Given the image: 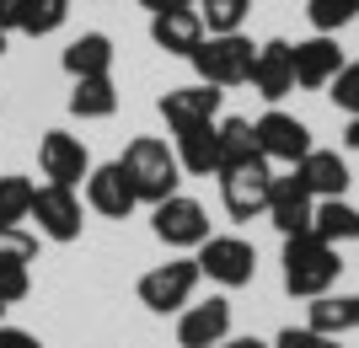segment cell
<instances>
[{"label":"cell","mask_w":359,"mask_h":348,"mask_svg":"<svg viewBox=\"0 0 359 348\" xmlns=\"http://www.w3.org/2000/svg\"><path fill=\"white\" fill-rule=\"evenodd\" d=\"M150 230H156V242L177 246V252H198V246L215 236L204 204L188 198V193H172V198H161V204H150Z\"/></svg>","instance_id":"4"},{"label":"cell","mask_w":359,"mask_h":348,"mask_svg":"<svg viewBox=\"0 0 359 348\" xmlns=\"http://www.w3.org/2000/svg\"><path fill=\"white\" fill-rule=\"evenodd\" d=\"M273 348H338V337L316 333V327H285V333L273 337Z\"/></svg>","instance_id":"31"},{"label":"cell","mask_w":359,"mask_h":348,"mask_svg":"<svg viewBox=\"0 0 359 348\" xmlns=\"http://www.w3.org/2000/svg\"><path fill=\"white\" fill-rule=\"evenodd\" d=\"M198 22H204V38H220V32H241V22L252 16V0H194Z\"/></svg>","instance_id":"25"},{"label":"cell","mask_w":359,"mask_h":348,"mask_svg":"<svg viewBox=\"0 0 359 348\" xmlns=\"http://www.w3.org/2000/svg\"><path fill=\"white\" fill-rule=\"evenodd\" d=\"M70 113L75 118H113V113H118V86H113V76L75 81L70 86Z\"/></svg>","instance_id":"24"},{"label":"cell","mask_w":359,"mask_h":348,"mask_svg":"<svg viewBox=\"0 0 359 348\" xmlns=\"http://www.w3.org/2000/svg\"><path fill=\"white\" fill-rule=\"evenodd\" d=\"M306 16H311L316 32H338V27H348V22L359 16V0H311Z\"/></svg>","instance_id":"29"},{"label":"cell","mask_w":359,"mask_h":348,"mask_svg":"<svg viewBox=\"0 0 359 348\" xmlns=\"http://www.w3.org/2000/svg\"><path fill=\"white\" fill-rule=\"evenodd\" d=\"M338 70H344V48H338V38H332V32H316V38L295 43V86L322 91Z\"/></svg>","instance_id":"16"},{"label":"cell","mask_w":359,"mask_h":348,"mask_svg":"<svg viewBox=\"0 0 359 348\" xmlns=\"http://www.w3.org/2000/svg\"><path fill=\"white\" fill-rule=\"evenodd\" d=\"M252 60H257V43L241 38V32H220V38H204V43L188 54V64L198 70L204 86H247L252 81Z\"/></svg>","instance_id":"3"},{"label":"cell","mask_w":359,"mask_h":348,"mask_svg":"<svg viewBox=\"0 0 359 348\" xmlns=\"http://www.w3.org/2000/svg\"><path fill=\"white\" fill-rule=\"evenodd\" d=\"M198 263L194 258H177V263H161L140 279V305L156 311V316H177L182 305H194V289H198Z\"/></svg>","instance_id":"7"},{"label":"cell","mask_w":359,"mask_h":348,"mask_svg":"<svg viewBox=\"0 0 359 348\" xmlns=\"http://www.w3.org/2000/svg\"><path fill=\"white\" fill-rule=\"evenodd\" d=\"M150 43L161 48V54L188 60V54L204 43V22H198L194 6H182V11H161V16H150Z\"/></svg>","instance_id":"17"},{"label":"cell","mask_w":359,"mask_h":348,"mask_svg":"<svg viewBox=\"0 0 359 348\" xmlns=\"http://www.w3.org/2000/svg\"><path fill=\"white\" fill-rule=\"evenodd\" d=\"M22 6H27V0H0V27H6V32H16V22H22Z\"/></svg>","instance_id":"34"},{"label":"cell","mask_w":359,"mask_h":348,"mask_svg":"<svg viewBox=\"0 0 359 348\" xmlns=\"http://www.w3.org/2000/svg\"><path fill=\"white\" fill-rule=\"evenodd\" d=\"M27 220H38V236L43 242H81V230H86V204H81V193L75 188H60V182H43L38 193H32V214Z\"/></svg>","instance_id":"5"},{"label":"cell","mask_w":359,"mask_h":348,"mask_svg":"<svg viewBox=\"0 0 359 348\" xmlns=\"http://www.w3.org/2000/svg\"><path fill=\"white\" fill-rule=\"evenodd\" d=\"M306 327H316V333L327 337H344V333H359V295H316L311 305H306Z\"/></svg>","instance_id":"20"},{"label":"cell","mask_w":359,"mask_h":348,"mask_svg":"<svg viewBox=\"0 0 359 348\" xmlns=\"http://www.w3.org/2000/svg\"><path fill=\"white\" fill-rule=\"evenodd\" d=\"M0 348H43V343L32 333H22V327H6V321H0Z\"/></svg>","instance_id":"33"},{"label":"cell","mask_w":359,"mask_h":348,"mask_svg":"<svg viewBox=\"0 0 359 348\" xmlns=\"http://www.w3.org/2000/svg\"><path fill=\"white\" fill-rule=\"evenodd\" d=\"M118 167L129 172V182H135L140 204H161V198L177 193V182H182L177 151H172L166 139H156V134H135L129 145H123Z\"/></svg>","instance_id":"2"},{"label":"cell","mask_w":359,"mask_h":348,"mask_svg":"<svg viewBox=\"0 0 359 348\" xmlns=\"http://www.w3.org/2000/svg\"><path fill=\"white\" fill-rule=\"evenodd\" d=\"M311 236H322L327 246L359 242V209L348 204V198H316V209H311Z\"/></svg>","instance_id":"21"},{"label":"cell","mask_w":359,"mask_h":348,"mask_svg":"<svg viewBox=\"0 0 359 348\" xmlns=\"http://www.w3.org/2000/svg\"><path fill=\"white\" fill-rule=\"evenodd\" d=\"M247 86H252L263 102H285L290 91H295V43H285V38H269V43H257L252 81H247Z\"/></svg>","instance_id":"13"},{"label":"cell","mask_w":359,"mask_h":348,"mask_svg":"<svg viewBox=\"0 0 359 348\" xmlns=\"http://www.w3.org/2000/svg\"><path fill=\"white\" fill-rule=\"evenodd\" d=\"M225 337H231V300L225 295H210V300L177 311V343L182 348H215Z\"/></svg>","instance_id":"14"},{"label":"cell","mask_w":359,"mask_h":348,"mask_svg":"<svg viewBox=\"0 0 359 348\" xmlns=\"http://www.w3.org/2000/svg\"><path fill=\"white\" fill-rule=\"evenodd\" d=\"M172 151H177V167L188 172V177H210V172H220V145H215V123L182 129Z\"/></svg>","instance_id":"22"},{"label":"cell","mask_w":359,"mask_h":348,"mask_svg":"<svg viewBox=\"0 0 359 348\" xmlns=\"http://www.w3.org/2000/svg\"><path fill=\"white\" fill-rule=\"evenodd\" d=\"M150 16H161V11H182V6H194V0H140Z\"/></svg>","instance_id":"35"},{"label":"cell","mask_w":359,"mask_h":348,"mask_svg":"<svg viewBox=\"0 0 359 348\" xmlns=\"http://www.w3.org/2000/svg\"><path fill=\"white\" fill-rule=\"evenodd\" d=\"M215 145H220V172L263 155L257 151V134H252V118H215Z\"/></svg>","instance_id":"23"},{"label":"cell","mask_w":359,"mask_h":348,"mask_svg":"<svg viewBox=\"0 0 359 348\" xmlns=\"http://www.w3.org/2000/svg\"><path fill=\"white\" fill-rule=\"evenodd\" d=\"M220 86H204V81H194V86H172L156 102V113L166 118V129L172 134H182V129H198V123H215L220 118Z\"/></svg>","instance_id":"11"},{"label":"cell","mask_w":359,"mask_h":348,"mask_svg":"<svg viewBox=\"0 0 359 348\" xmlns=\"http://www.w3.org/2000/svg\"><path fill=\"white\" fill-rule=\"evenodd\" d=\"M0 321H6V305H0Z\"/></svg>","instance_id":"39"},{"label":"cell","mask_w":359,"mask_h":348,"mask_svg":"<svg viewBox=\"0 0 359 348\" xmlns=\"http://www.w3.org/2000/svg\"><path fill=\"white\" fill-rule=\"evenodd\" d=\"M338 273H344L338 246H327L322 236H311V230L285 236V289L295 295V300H316V295H327V289L338 284Z\"/></svg>","instance_id":"1"},{"label":"cell","mask_w":359,"mask_h":348,"mask_svg":"<svg viewBox=\"0 0 359 348\" xmlns=\"http://www.w3.org/2000/svg\"><path fill=\"white\" fill-rule=\"evenodd\" d=\"M60 64H65V76H70V81L113 76V38H107V32H81V38L65 43Z\"/></svg>","instance_id":"19"},{"label":"cell","mask_w":359,"mask_h":348,"mask_svg":"<svg viewBox=\"0 0 359 348\" xmlns=\"http://www.w3.org/2000/svg\"><path fill=\"white\" fill-rule=\"evenodd\" d=\"M215 177H220V198H225V214H231V220H257V214H269L273 172H269L263 155H257V161H241V167H225V172H215Z\"/></svg>","instance_id":"8"},{"label":"cell","mask_w":359,"mask_h":348,"mask_svg":"<svg viewBox=\"0 0 359 348\" xmlns=\"http://www.w3.org/2000/svg\"><path fill=\"white\" fill-rule=\"evenodd\" d=\"M311 209H316V198L306 193V182L290 172V177H273L269 188V220L279 236H300V230H311Z\"/></svg>","instance_id":"15"},{"label":"cell","mask_w":359,"mask_h":348,"mask_svg":"<svg viewBox=\"0 0 359 348\" xmlns=\"http://www.w3.org/2000/svg\"><path fill=\"white\" fill-rule=\"evenodd\" d=\"M32 193H38V188H32L27 177H0V225H22V220H27L32 214Z\"/></svg>","instance_id":"27"},{"label":"cell","mask_w":359,"mask_h":348,"mask_svg":"<svg viewBox=\"0 0 359 348\" xmlns=\"http://www.w3.org/2000/svg\"><path fill=\"white\" fill-rule=\"evenodd\" d=\"M295 177L306 182V193L311 198H344L348 193V161L338 151H311V155H300L295 161Z\"/></svg>","instance_id":"18"},{"label":"cell","mask_w":359,"mask_h":348,"mask_svg":"<svg viewBox=\"0 0 359 348\" xmlns=\"http://www.w3.org/2000/svg\"><path fill=\"white\" fill-rule=\"evenodd\" d=\"M6 38H11V32H6V27H0V54H6Z\"/></svg>","instance_id":"38"},{"label":"cell","mask_w":359,"mask_h":348,"mask_svg":"<svg viewBox=\"0 0 359 348\" xmlns=\"http://www.w3.org/2000/svg\"><path fill=\"white\" fill-rule=\"evenodd\" d=\"M65 22H70V0H27L16 32H22V38H48V32H60Z\"/></svg>","instance_id":"26"},{"label":"cell","mask_w":359,"mask_h":348,"mask_svg":"<svg viewBox=\"0 0 359 348\" xmlns=\"http://www.w3.org/2000/svg\"><path fill=\"white\" fill-rule=\"evenodd\" d=\"M327 97H332V107H344L348 118L359 113V60H344V70L327 81Z\"/></svg>","instance_id":"30"},{"label":"cell","mask_w":359,"mask_h":348,"mask_svg":"<svg viewBox=\"0 0 359 348\" xmlns=\"http://www.w3.org/2000/svg\"><path fill=\"white\" fill-rule=\"evenodd\" d=\"M344 145H348V151H359V113L348 118V129H344Z\"/></svg>","instance_id":"37"},{"label":"cell","mask_w":359,"mask_h":348,"mask_svg":"<svg viewBox=\"0 0 359 348\" xmlns=\"http://www.w3.org/2000/svg\"><path fill=\"white\" fill-rule=\"evenodd\" d=\"M86 209H97L102 220H129V214L140 209V193H135V182H129V172H123L118 161L91 167V177H86Z\"/></svg>","instance_id":"12"},{"label":"cell","mask_w":359,"mask_h":348,"mask_svg":"<svg viewBox=\"0 0 359 348\" xmlns=\"http://www.w3.org/2000/svg\"><path fill=\"white\" fill-rule=\"evenodd\" d=\"M215 348H273V343H263V337H225V343H215Z\"/></svg>","instance_id":"36"},{"label":"cell","mask_w":359,"mask_h":348,"mask_svg":"<svg viewBox=\"0 0 359 348\" xmlns=\"http://www.w3.org/2000/svg\"><path fill=\"white\" fill-rule=\"evenodd\" d=\"M32 263L27 258H11V252H0V305H16V300H27V289H32Z\"/></svg>","instance_id":"28"},{"label":"cell","mask_w":359,"mask_h":348,"mask_svg":"<svg viewBox=\"0 0 359 348\" xmlns=\"http://www.w3.org/2000/svg\"><path fill=\"white\" fill-rule=\"evenodd\" d=\"M257 134V151H263V161H285V167H295L300 155H311V129L295 118V113H279V107H269L263 118L252 123Z\"/></svg>","instance_id":"9"},{"label":"cell","mask_w":359,"mask_h":348,"mask_svg":"<svg viewBox=\"0 0 359 348\" xmlns=\"http://www.w3.org/2000/svg\"><path fill=\"white\" fill-rule=\"evenodd\" d=\"M198 273L220 289H241L257 279V246L247 236H210V242L198 246Z\"/></svg>","instance_id":"6"},{"label":"cell","mask_w":359,"mask_h":348,"mask_svg":"<svg viewBox=\"0 0 359 348\" xmlns=\"http://www.w3.org/2000/svg\"><path fill=\"white\" fill-rule=\"evenodd\" d=\"M0 252H11V258H38V236L32 230H22V225H0Z\"/></svg>","instance_id":"32"},{"label":"cell","mask_w":359,"mask_h":348,"mask_svg":"<svg viewBox=\"0 0 359 348\" xmlns=\"http://www.w3.org/2000/svg\"><path fill=\"white\" fill-rule=\"evenodd\" d=\"M38 167H43L48 182L60 188H81L91 177V151L81 145V134H65V129H48L38 139Z\"/></svg>","instance_id":"10"}]
</instances>
